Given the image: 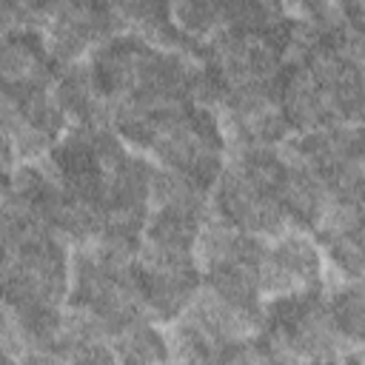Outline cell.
I'll list each match as a JSON object with an SVG mask.
<instances>
[{"instance_id":"4","label":"cell","mask_w":365,"mask_h":365,"mask_svg":"<svg viewBox=\"0 0 365 365\" xmlns=\"http://www.w3.org/2000/svg\"><path fill=\"white\" fill-rule=\"evenodd\" d=\"M328 308V319L334 325V331L351 342L359 345L362 339V285L359 279H342L339 288H334V294L325 299Z\"/></svg>"},{"instance_id":"6","label":"cell","mask_w":365,"mask_h":365,"mask_svg":"<svg viewBox=\"0 0 365 365\" xmlns=\"http://www.w3.org/2000/svg\"><path fill=\"white\" fill-rule=\"evenodd\" d=\"M317 245L325 248L331 265L339 271L342 279L362 277V225L336 228V231H314Z\"/></svg>"},{"instance_id":"7","label":"cell","mask_w":365,"mask_h":365,"mask_svg":"<svg viewBox=\"0 0 365 365\" xmlns=\"http://www.w3.org/2000/svg\"><path fill=\"white\" fill-rule=\"evenodd\" d=\"M26 351V342L20 336L14 314L0 302V359H20Z\"/></svg>"},{"instance_id":"3","label":"cell","mask_w":365,"mask_h":365,"mask_svg":"<svg viewBox=\"0 0 365 365\" xmlns=\"http://www.w3.org/2000/svg\"><path fill=\"white\" fill-rule=\"evenodd\" d=\"M111 348L120 362H165V359H171L168 339L145 317L128 322L111 339Z\"/></svg>"},{"instance_id":"1","label":"cell","mask_w":365,"mask_h":365,"mask_svg":"<svg viewBox=\"0 0 365 365\" xmlns=\"http://www.w3.org/2000/svg\"><path fill=\"white\" fill-rule=\"evenodd\" d=\"M211 191H214L211 211L240 231L259 234V237H277L291 228L277 191L251 180L231 163L222 165Z\"/></svg>"},{"instance_id":"2","label":"cell","mask_w":365,"mask_h":365,"mask_svg":"<svg viewBox=\"0 0 365 365\" xmlns=\"http://www.w3.org/2000/svg\"><path fill=\"white\" fill-rule=\"evenodd\" d=\"M308 285H322V254L317 240L299 228L277 234L257 268L259 297H279Z\"/></svg>"},{"instance_id":"5","label":"cell","mask_w":365,"mask_h":365,"mask_svg":"<svg viewBox=\"0 0 365 365\" xmlns=\"http://www.w3.org/2000/svg\"><path fill=\"white\" fill-rule=\"evenodd\" d=\"M171 20L191 43L202 46L222 29V9L220 0H171Z\"/></svg>"}]
</instances>
